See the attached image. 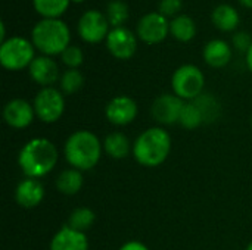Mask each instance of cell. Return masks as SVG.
<instances>
[{
  "label": "cell",
  "instance_id": "cell-1",
  "mask_svg": "<svg viewBox=\"0 0 252 250\" xmlns=\"http://www.w3.org/2000/svg\"><path fill=\"white\" fill-rule=\"evenodd\" d=\"M59 161L55 143L44 137L28 140L18 153V167L27 178L40 180L50 174Z\"/></svg>",
  "mask_w": 252,
  "mask_h": 250
},
{
  "label": "cell",
  "instance_id": "cell-2",
  "mask_svg": "<svg viewBox=\"0 0 252 250\" xmlns=\"http://www.w3.org/2000/svg\"><path fill=\"white\" fill-rule=\"evenodd\" d=\"M103 153V144L100 139L89 130H77L63 144V156L71 168L81 172L93 169Z\"/></svg>",
  "mask_w": 252,
  "mask_h": 250
},
{
  "label": "cell",
  "instance_id": "cell-3",
  "mask_svg": "<svg viewBox=\"0 0 252 250\" xmlns=\"http://www.w3.org/2000/svg\"><path fill=\"white\" fill-rule=\"evenodd\" d=\"M171 152V136L162 127H149L133 141V158L145 168L162 165Z\"/></svg>",
  "mask_w": 252,
  "mask_h": 250
},
{
  "label": "cell",
  "instance_id": "cell-4",
  "mask_svg": "<svg viewBox=\"0 0 252 250\" xmlns=\"http://www.w3.org/2000/svg\"><path fill=\"white\" fill-rule=\"evenodd\" d=\"M31 41L44 56H61L71 44V31L66 22L59 18H43L31 31Z\"/></svg>",
  "mask_w": 252,
  "mask_h": 250
},
{
  "label": "cell",
  "instance_id": "cell-5",
  "mask_svg": "<svg viewBox=\"0 0 252 250\" xmlns=\"http://www.w3.org/2000/svg\"><path fill=\"white\" fill-rule=\"evenodd\" d=\"M35 59V47L31 40L15 35L0 43V65L6 71H22L30 68Z\"/></svg>",
  "mask_w": 252,
  "mask_h": 250
},
{
  "label": "cell",
  "instance_id": "cell-6",
  "mask_svg": "<svg viewBox=\"0 0 252 250\" xmlns=\"http://www.w3.org/2000/svg\"><path fill=\"white\" fill-rule=\"evenodd\" d=\"M205 75L193 63L180 65L171 75V90L185 102H192L204 93Z\"/></svg>",
  "mask_w": 252,
  "mask_h": 250
},
{
  "label": "cell",
  "instance_id": "cell-7",
  "mask_svg": "<svg viewBox=\"0 0 252 250\" xmlns=\"http://www.w3.org/2000/svg\"><path fill=\"white\" fill-rule=\"evenodd\" d=\"M35 118L43 124L58 122L65 112L63 93L56 87H43L32 100Z\"/></svg>",
  "mask_w": 252,
  "mask_h": 250
},
{
  "label": "cell",
  "instance_id": "cell-8",
  "mask_svg": "<svg viewBox=\"0 0 252 250\" xmlns=\"http://www.w3.org/2000/svg\"><path fill=\"white\" fill-rule=\"evenodd\" d=\"M109 31L111 24L106 15L96 9L86 10L77 22V32L80 38L89 44H97L105 41Z\"/></svg>",
  "mask_w": 252,
  "mask_h": 250
},
{
  "label": "cell",
  "instance_id": "cell-9",
  "mask_svg": "<svg viewBox=\"0 0 252 250\" xmlns=\"http://www.w3.org/2000/svg\"><path fill=\"white\" fill-rule=\"evenodd\" d=\"M170 34V21L159 12L145 13L136 25V35L146 44H158Z\"/></svg>",
  "mask_w": 252,
  "mask_h": 250
},
{
  "label": "cell",
  "instance_id": "cell-10",
  "mask_svg": "<svg viewBox=\"0 0 252 250\" xmlns=\"http://www.w3.org/2000/svg\"><path fill=\"white\" fill-rule=\"evenodd\" d=\"M108 52L118 60L131 59L137 50V35L127 27L111 28L105 40Z\"/></svg>",
  "mask_w": 252,
  "mask_h": 250
},
{
  "label": "cell",
  "instance_id": "cell-11",
  "mask_svg": "<svg viewBox=\"0 0 252 250\" xmlns=\"http://www.w3.org/2000/svg\"><path fill=\"white\" fill-rule=\"evenodd\" d=\"M185 100H182L174 93L159 94L151 106L152 118L161 125H174L180 119L182 109L185 106Z\"/></svg>",
  "mask_w": 252,
  "mask_h": 250
},
{
  "label": "cell",
  "instance_id": "cell-12",
  "mask_svg": "<svg viewBox=\"0 0 252 250\" xmlns=\"http://www.w3.org/2000/svg\"><path fill=\"white\" fill-rule=\"evenodd\" d=\"M139 113L137 103L133 97L127 94H120L112 97L105 106V116L109 124L115 127H126L131 124Z\"/></svg>",
  "mask_w": 252,
  "mask_h": 250
},
{
  "label": "cell",
  "instance_id": "cell-13",
  "mask_svg": "<svg viewBox=\"0 0 252 250\" xmlns=\"http://www.w3.org/2000/svg\"><path fill=\"white\" fill-rule=\"evenodd\" d=\"M35 119V112L32 103L25 99L15 97L10 99L3 108V121L7 127L13 130L28 128Z\"/></svg>",
  "mask_w": 252,
  "mask_h": 250
},
{
  "label": "cell",
  "instance_id": "cell-14",
  "mask_svg": "<svg viewBox=\"0 0 252 250\" xmlns=\"http://www.w3.org/2000/svg\"><path fill=\"white\" fill-rule=\"evenodd\" d=\"M28 74L30 78L43 87H53L59 80H61V72H59V66L56 63V60L50 56H35V59L31 62L30 68H28Z\"/></svg>",
  "mask_w": 252,
  "mask_h": 250
},
{
  "label": "cell",
  "instance_id": "cell-15",
  "mask_svg": "<svg viewBox=\"0 0 252 250\" xmlns=\"http://www.w3.org/2000/svg\"><path fill=\"white\" fill-rule=\"evenodd\" d=\"M44 186L40 180L35 178H24L18 183L15 189V200L21 208L32 209L38 206L44 199Z\"/></svg>",
  "mask_w": 252,
  "mask_h": 250
},
{
  "label": "cell",
  "instance_id": "cell-16",
  "mask_svg": "<svg viewBox=\"0 0 252 250\" xmlns=\"http://www.w3.org/2000/svg\"><path fill=\"white\" fill-rule=\"evenodd\" d=\"M89 239L86 233L71 228L68 224L59 228L49 245L50 250H89Z\"/></svg>",
  "mask_w": 252,
  "mask_h": 250
},
{
  "label": "cell",
  "instance_id": "cell-17",
  "mask_svg": "<svg viewBox=\"0 0 252 250\" xmlns=\"http://www.w3.org/2000/svg\"><path fill=\"white\" fill-rule=\"evenodd\" d=\"M232 56H233L232 46L221 38L210 40L202 50V57L205 63L214 69H221L227 66L232 60Z\"/></svg>",
  "mask_w": 252,
  "mask_h": 250
},
{
  "label": "cell",
  "instance_id": "cell-18",
  "mask_svg": "<svg viewBox=\"0 0 252 250\" xmlns=\"http://www.w3.org/2000/svg\"><path fill=\"white\" fill-rule=\"evenodd\" d=\"M211 22L217 29L223 32H232L238 29L241 24V16L235 6L229 3H220L211 12Z\"/></svg>",
  "mask_w": 252,
  "mask_h": 250
},
{
  "label": "cell",
  "instance_id": "cell-19",
  "mask_svg": "<svg viewBox=\"0 0 252 250\" xmlns=\"http://www.w3.org/2000/svg\"><path fill=\"white\" fill-rule=\"evenodd\" d=\"M103 152L117 161L126 159L130 153H133V141H130V139L121 133V131H114L111 134H108L103 140Z\"/></svg>",
  "mask_w": 252,
  "mask_h": 250
},
{
  "label": "cell",
  "instance_id": "cell-20",
  "mask_svg": "<svg viewBox=\"0 0 252 250\" xmlns=\"http://www.w3.org/2000/svg\"><path fill=\"white\" fill-rule=\"evenodd\" d=\"M84 186V177L83 172L75 168H66L59 172V175L55 180V187L59 193L65 196H74L80 193V190Z\"/></svg>",
  "mask_w": 252,
  "mask_h": 250
},
{
  "label": "cell",
  "instance_id": "cell-21",
  "mask_svg": "<svg viewBox=\"0 0 252 250\" xmlns=\"http://www.w3.org/2000/svg\"><path fill=\"white\" fill-rule=\"evenodd\" d=\"M170 34L180 43H189L196 35V24L189 15H177L170 21Z\"/></svg>",
  "mask_w": 252,
  "mask_h": 250
},
{
  "label": "cell",
  "instance_id": "cell-22",
  "mask_svg": "<svg viewBox=\"0 0 252 250\" xmlns=\"http://www.w3.org/2000/svg\"><path fill=\"white\" fill-rule=\"evenodd\" d=\"M195 105L199 108L202 116H204V122L205 124H210V122H214L220 118V113H221V105L220 102L217 100V97L211 93H202L199 97H196L195 100Z\"/></svg>",
  "mask_w": 252,
  "mask_h": 250
},
{
  "label": "cell",
  "instance_id": "cell-23",
  "mask_svg": "<svg viewBox=\"0 0 252 250\" xmlns=\"http://www.w3.org/2000/svg\"><path fill=\"white\" fill-rule=\"evenodd\" d=\"M94 221H96L94 211H92L90 208H86V206L75 208L68 217V225L71 228L83 231V233H86L89 228H92Z\"/></svg>",
  "mask_w": 252,
  "mask_h": 250
},
{
  "label": "cell",
  "instance_id": "cell-24",
  "mask_svg": "<svg viewBox=\"0 0 252 250\" xmlns=\"http://www.w3.org/2000/svg\"><path fill=\"white\" fill-rule=\"evenodd\" d=\"M71 0H32V6L43 18H61Z\"/></svg>",
  "mask_w": 252,
  "mask_h": 250
},
{
  "label": "cell",
  "instance_id": "cell-25",
  "mask_svg": "<svg viewBox=\"0 0 252 250\" xmlns=\"http://www.w3.org/2000/svg\"><path fill=\"white\" fill-rule=\"evenodd\" d=\"M84 85V75L80 69H66L59 80V90L63 94H75Z\"/></svg>",
  "mask_w": 252,
  "mask_h": 250
},
{
  "label": "cell",
  "instance_id": "cell-26",
  "mask_svg": "<svg viewBox=\"0 0 252 250\" xmlns=\"http://www.w3.org/2000/svg\"><path fill=\"white\" fill-rule=\"evenodd\" d=\"M179 124L186 128V130H196L198 127H201L204 122V116L199 111V108L195 105V102H186L182 113H180V119Z\"/></svg>",
  "mask_w": 252,
  "mask_h": 250
},
{
  "label": "cell",
  "instance_id": "cell-27",
  "mask_svg": "<svg viewBox=\"0 0 252 250\" xmlns=\"http://www.w3.org/2000/svg\"><path fill=\"white\" fill-rule=\"evenodd\" d=\"M106 18L111 24V27H123V24L130 16L128 4L123 0H111L106 6Z\"/></svg>",
  "mask_w": 252,
  "mask_h": 250
},
{
  "label": "cell",
  "instance_id": "cell-28",
  "mask_svg": "<svg viewBox=\"0 0 252 250\" xmlns=\"http://www.w3.org/2000/svg\"><path fill=\"white\" fill-rule=\"evenodd\" d=\"M61 60L68 69H78L84 62V53H83L81 47H78L75 44H69L62 52Z\"/></svg>",
  "mask_w": 252,
  "mask_h": 250
},
{
  "label": "cell",
  "instance_id": "cell-29",
  "mask_svg": "<svg viewBox=\"0 0 252 250\" xmlns=\"http://www.w3.org/2000/svg\"><path fill=\"white\" fill-rule=\"evenodd\" d=\"M183 7V0H159L158 4V12L162 13L164 16H177L179 12Z\"/></svg>",
  "mask_w": 252,
  "mask_h": 250
},
{
  "label": "cell",
  "instance_id": "cell-30",
  "mask_svg": "<svg viewBox=\"0 0 252 250\" xmlns=\"http://www.w3.org/2000/svg\"><path fill=\"white\" fill-rule=\"evenodd\" d=\"M232 43H233V47L236 50L247 53L252 44L251 34H248L247 31H236L232 37Z\"/></svg>",
  "mask_w": 252,
  "mask_h": 250
},
{
  "label": "cell",
  "instance_id": "cell-31",
  "mask_svg": "<svg viewBox=\"0 0 252 250\" xmlns=\"http://www.w3.org/2000/svg\"><path fill=\"white\" fill-rule=\"evenodd\" d=\"M118 250H149V248L142 243V242H137V240H130L127 243H124Z\"/></svg>",
  "mask_w": 252,
  "mask_h": 250
},
{
  "label": "cell",
  "instance_id": "cell-32",
  "mask_svg": "<svg viewBox=\"0 0 252 250\" xmlns=\"http://www.w3.org/2000/svg\"><path fill=\"white\" fill-rule=\"evenodd\" d=\"M245 60H247V66H248V69L252 72V44H251V47L248 49V52L245 53Z\"/></svg>",
  "mask_w": 252,
  "mask_h": 250
},
{
  "label": "cell",
  "instance_id": "cell-33",
  "mask_svg": "<svg viewBox=\"0 0 252 250\" xmlns=\"http://www.w3.org/2000/svg\"><path fill=\"white\" fill-rule=\"evenodd\" d=\"M6 40V25H4V21L1 19L0 21V41L3 43Z\"/></svg>",
  "mask_w": 252,
  "mask_h": 250
},
{
  "label": "cell",
  "instance_id": "cell-34",
  "mask_svg": "<svg viewBox=\"0 0 252 250\" xmlns=\"http://www.w3.org/2000/svg\"><path fill=\"white\" fill-rule=\"evenodd\" d=\"M239 3H241L242 6L248 7V9H252V0H239Z\"/></svg>",
  "mask_w": 252,
  "mask_h": 250
},
{
  "label": "cell",
  "instance_id": "cell-35",
  "mask_svg": "<svg viewBox=\"0 0 252 250\" xmlns=\"http://www.w3.org/2000/svg\"><path fill=\"white\" fill-rule=\"evenodd\" d=\"M245 250H252V242L250 243V245H248V246H247V249Z\"/></svg>",
  "mask_w": 252,
  "mask_h": 250
},
{
  "label": "cell",
  "instance_id": "cell-36",
  "mask_svg": "<svg viewBox=\"0 0 252 250\" xmlns=\"http://www.w3.org/2000/svg\"><path fill=\"white\" fill-rule=\"evenodd\" d=\"M71 1H74V3H83L84 0H71Z\"/></svg>",
  "mask_w": 252,
  "mask_h": 250
},
{
  "label": "cell",
  "instance_id": "cell-37",
  "mask_svg": "<svg viewBox=\"0 0 252 250\" xmlns=\"http://www.w3.org/2000/svg\"><path fill=\"white\" fill-rule=\"evenodd\" d=\"M251 124H252V116H251Z\"/></svg>",
  "mask_w": 252,
  "mask_h": 250
}]
</instances>
